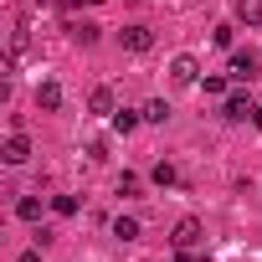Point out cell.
<instances>
[{
	"instance_id": "obj_22",
	"label": "cell",
	"mask_w": 262,
	"mask_h": 262,
	"mask_svg": "<svg viewBox=\"0 0 262 262\" xmlns=\"http://www.w3.org/2000/svg\"><path fill=\"white\" fill-rule=\"evenodd\" d=\"M88 6H103V0H88Z\"/></svg>"
},
{
	"instance_id": "obj_15",
	"label": "cell",
	"mask_w": 262,
	"mask_h": 262,
	"mask_svg": "<svg viewBox=\"0 0 262 262\" xmlns=\"http://www.w3.org/2000/svg\"><path fill=\"white\" fill-rule=\"evenodd\" d=\"M52 211H57V216H72V211H77V195H52Z\"/></svg>"
},
{
	"instance_id": "obj_4",
	"label": "cell",
	"mask_w": 262,
	"mask_h": 262,
	"mask_svg": "<svg viewBox=\"0 0 262 262\" xmlns=\"http://www.w3.org/2000/svg\"><path fill=\"white\" fill-rule=\"evenodd\" d=\"M36 108H41V113H57V108H62V82L47 77V82L36 88Z\"/></svg>"
},
{
	"instance_id": "obj_20",
	"label": "cell",
	"mask_w": 262,
	"mask_h": 262,
	"mask_svg": "<svg viewBox=\"0 0 262 262\" xmlns=\"http://www.w3.org/2000/svg\"><path fill=\"white\" fill-rule=\"evenodd\" d=\"M16 262H41V252H21V257H16Z\"/></svg>"
},
{
	"instance_id": "obj_7",
	"label": "cell",
	"mask_w": 262,
	"mask_h": 262,
	"mask_svg": "<svg viewBox=\"0 0 262 262\" xmlns=\"http://www.w3.org/2000/svg\"><path fill=\"white\" fill-rule=\"evenodd\" d=\"M88 108H93V113H108V118H113V113H118V108H113V88H93V93H88Z\"/></svg>"
},
{
	"instance_id": "obj_6",
	"label": "cell",
	"mask_w": 262,
	"mask_h": 262,
	"mask_svg": "<svg viewBox=\"0 0 262 262\" xmlns=\"http://www.w3.org/2000/svg\"><path fill=\"white\" fill-rule=\"evenodd\" d=\"M0 155H6V165H26V160H31V144H26V134H11Z\"/></svg>"
},
{
	"instance_id": "obj_5",
	"label": "cell",
	"mask_w": 262,
	"mask_h": 262,
	"mask_svg": "<svg viewBox=\"0 0 262 262\" xmlns=\"http://www.w3.org/2000/svg\"><path fill=\"white\" fill-rule=\"evenodd\" d=\"M170 242H175V252H180V247H195V242H201V221H195V216L175 221V236H170Z\"/></svg>"
},
{
	"instance_id": "obj_8",
	"label": "cell",
	"mask_w": 262,
	"mask_h": 262,
	"mask_svg": "<svg viewBox=\"0 0 262 262\" xmlns=\"http://www.w3.org/2000/svg\"><path fill=\"white\" fill-rule=\"evenodd\" d=\"M226 118H236V123L252 118V98L247 93H226Z\"/></svg>"
},
{
	"instance_id": "obj_13",
	"label": "cell",
	"mask_w": 262,
	"mask_h": 262,
	"mask_svg": "<svg viewBox=\"0 0 262 262\" xmlns=\"http://www.w3.org/2000/svg\"><path fill=\"white\" fill-rule=\"evenodd\" d=\"M165 118H170V103H165V98L144 103V123H165Z\"/></svg>"
},
{
	"instance_id": "obj_3",
	"label": "cell",
	"mask_w": 262,
	"mask_h": 262,
	"mask_svg": "<svg viewBox=\"0 0 262 262\" xmlns=\"http://www.w3.org/2000/svg\"><path fill=\"white\" fill-rule=\"evenodd\" d=\"M257 67H262V62H257V52H231V77H236V82L257 77Z\"/></svg>"
},
{
	"instance_id": "obj_14",
	"label": "cell",
	"mask_w": 262,
	"mask_h": 262,
	"mask_svg": "<svg viewBox=\"0 0 262 262\" xmlns=\"http://www.w3.org/2000/svg\"><path fill=\"white\" fill-rule=\"evenodd\" d=\"M72 41H77V47H93V41H98V26H93V21L72 26Z\"/></svg>"
},
{
	"instance_id": "obj_9",
	"label": "cell",
	"mask_w": 262,
	"mask_h": 262,
	"mask_svg": "<svg viewBox=\"0 0 262 262\" xmlns=\"http://www.w3.org/2000/svg\"><path fill=\"white\" fill-rule=\"evenodd\" d=\"M236 21L242 26H262V0H236Z\"/></svg>"
},
{
	"instance_id": "obj_2",
	"label": "cell",
	"mask_w": 262,
	"mask_h": 262,
	"mask_svg": "<svg viewBox=\"0 0 262 262\" xmlns=\"http://www.w3.org/2000/svg\"><path fill=\"white\" fill-rule=\"evenodd\" d=\"M118 47H123V52H149V47H155V31H149V26H123V31H118Z\"/></svg>"
},
{
	"instance_id": "obj_19",
	"label": "cell",
	"mask_w": 262,
	"mask_h": 262,
	"mask_svg": "<svg viewBox=\"0 0 262 262\" xmlns=\"http://www.w3.org/2000/svg\"><path fill=\"white\" fill-rule=\"evenodd\" d=\"M175 262H206V257H201L195 247H180V252H175Z\"/></svg>"
},
{
	"instance_id": "obj_12",
	"label": "cell",
	"mask_w": 262,
	"mask_h": 262,
	"mask_svg": "<svg viewBox=\"0 0 262 262\" xmlns=\"http://www.w3.org/2000/svg\"><path fill=\"white\" fill-rule=\"evenodd\" d=\"M16 216H21V221H41V201H36V195H21V201H16Z\"/></svg>"
},
{
	"instance_id": "obj_18",
	"label": "cell",
	"mask_w": 262,
	"mask_h": 262,
	"mask_svg": "<svg viewBox=\"0 0 262 262\" xmlns=\"http://www.w3.org/2000/svg\"><path fill=\"white\" fill-rule=\"evenodd\" d=\"M155 185H175V165H155Z\"/></svg>"
},
{
	"instance_id": "obj_21",
	"label": "cell",
	"mask_w": 262,
	"mask_h": 262,
	"mask_svg": "<svg viewBox=\"0 0 262 262\" xmlns=\"http://www.w3.org/2000/svg\"><path fill=\"white\" fill-rule=\"evenodd\" d=\"M252 123H257V128H262V108H252Z\"/></svg>"
},
{
	"instance_id": "obj_11",
	"label": "cell",
	"mask_w": 262,
	"mask_h": 262,
	"mask_svg": "<svg viewBox=\"0 0 262 262\" xmlns=\"http://www.w3.org/2000/svg\"><path fill=\"white\" fill-rule=\"evenodd\" d=\"M113 236H118V242H139V221H134V216H118V221H113Z\"/></svg>"
},
{
	"instance_id": "obj_17",
	"label": "cell",
	"mask_w": 262,
	"mask_h": 262,
	"mask_svg": "<svg viewBox=\"0 0 262 262\" xmlns=\"http://www.w3.org/2000/svg\"><path fill=\"white\" fill-rule=\"evenodd\" d=\"M201 82H206V93H211V98H221V93H226V77H216V72H211V77H201Z\"/></svg>"
},
{
	"instance_id": "obj_16",
	"label": "cell",
	"mask_w": 262,
	"mask_h": 262,
	"mask_svg": "<svg viewBox=\"0 0 262 262\" xmlns=\"http://www.w3.org/2000/svg\"><path fill=\"white\" fill-rule=\"evenodd\" d=\"M118 195H139V175H118Z\"/></svg>"
},
{
	"instance_id": "obj_10",
	"label": "cell",
	"mask_w": 262,
	"mask_h": 262,
	"mask_svg": "<svg viewBox=\"0 0 262 262\" xmlns=\"http://www.w3.org/2000/svg\"><path fill=\"white\" fill-rule=\"evenodd\" d=\"M139 118H144V113H128V108H118V113H113V134H134V128H139Z\"/></svg>"
},
{
	"instance_id": "obj_1",
	"label": "cell",
	"mask_w": 262,
	"mask_h": 262,
	"mask_svg": "<svg viewBox=\"0 0 262 262\" xmlns=\"http://www.w3.org/2000/svg\"><path fill=\"white\" fill-rule=\"evenodd\" d=\"M170 82H180V88H195V82H201V62H195L190 52H180V57L170 62Z\"/></svg>"
}]
</instances>
